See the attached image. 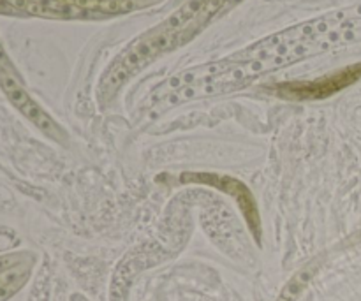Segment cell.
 Here are the masks:
<instances>
[{
    "label": "cell",
    "instance_id": "6da1fadb",
    "mask_svg": "<svg viewBox=\"0 0 361 301\" xmlns=\"http://www.w3.org/2000/svg\"><path fill=\"white\" fill-rule=\"evenodd\" d=\"M361 77V64H354L326 74L323 77L312 79V81H291L282 83L275 88L277 95L284 99H296V100H317L326 99L335 92L344 90L345 86L353 85Z\"/></svg>",
    "mask_w": 361,
    "mask_h": 301
},
{
    "label": "cell",
    "instance_id": "7a4b0ae2",
    "mask_svg": "<svg viewBox=\"0 0 361 301\" xmlns=\"http://www.w3.org/2000/svg\"><path fill=\"white\" fill-rule=\"evenodd\" d=\"M324 257L319 255L314 257L310 263H307L305 266H301L300 270L285 282V285L282 287V291L279 293L275 301H298L301 298V294L305 293L307 287L312 284V280L315 278V275L319 273V270L323 268Z\"/></svg>",
    "mask_w": 361,
    "mask_h": 301
}]
</instances>
